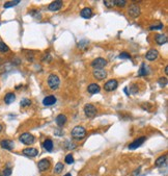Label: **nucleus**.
I'll return each instance as SVG.
<instances>
[{
    "mask_svg": "<svg viewBox=\"0 0 168 176\" xmlns=\"http://www.w3.org/2000/svg\"><path fill=\"white\" fill-rule=\"evenodd\" d=\"M67 116L64 114H59L58 116L56 117V124L59 126V127H62L64 125H65V123H67Z\"/></svg>",
    "mask_w": 168,
    "mask_h": 176,
    "instance_id": "f3484780",
    "label": "nucleus"
},
{
    "mask_svg": "<svg viewBox=\"0 0 168 176\" xmlns=\"http://www.w3.org/2000/svg\"><path fill=\"white\" fill-rule=\"evenodd\" d=\"M0 146L3 149H6V150H13L15 147V143L12 140H2L0 142Z\"/></svg>",
    "mask_w": 168,
    "mask_h": 176,
    "instance_id": "f8f14e48",
    "label": "nucleus"
},
{
    "mask_svg": "<svg viewBox=\"0 0 168 176\" xmlns=\"http://www.w3.org/2000/svg\"><path fill=\"white\" fill-rule=\"evenodd\" d=\"M104 4L106 5L107 7H112V6H115L113 0H105V1H104Z\"/></svg>",
    "mask_w": 168,
    "mask_h": 176,
    "instance_id": "2f4dec72",
    "label": "nucleus"
},
{
    "mask_svg": "<svg viewBox=\"0 0 168 176\" xmlns=\"http://www.w3.org/2000/svg\"><path fill=\"white\" fill-rule=\"evenodd\" d=\"M84 114L88 118H93L97 115V109L93 104H86L84 106Z\"/></svg>",
    "mask_w": 168,
    "mask_h": 176,
    "instance_id": "39448f33",
    "label": "nucleus"
},
{
    "mask_svg": "<svg viewBox=\"0 0 168 176\" xmlns=\"http://www.w3.org/2000/svg\"><path fill=\"white\" fill-rule=\"evenodd\" d=\"M93 13L90 7H85V9H83L80 12V16L82 18H84V19H89V18L93 17Z\"/></svg>",
    "mask_w": 168,
    "mask_h": 176,
    "instance_id": "2eb2a0df",
    "label": "nucleus"
},
{
    "mask_svg": "<svg viewBox=\"0 0 168 176\" xmlns=\"http://www.w3.org/2000/svg\"><path fill=\"white\" fill-rule=\"evenodd\" d=\"M64 176H72V175H71V173H67V174L64 175Z\"/></svg>",
    "mask_w": 168,
    "mask_h": 176,
    "instance_id": "e433bc0d",
    "label": "nucleus"
},
{
    "mask_svg": "<svg viewBox=\"0 0 168 176\" xmlns=\"http://www.w3.org/2000/svg\"><path fill=\"white\" fill-rule=\"evenodd\" d=\"M145 140H146L145 136H140V138L136 139L135 141L132 142V143L129 145V149H131V150H134V149L138 148V147H140L144 143V142H145Z\"/></svg>",
    "mask_w": 168,
    "mask_h": 176,
    "instance_id": "6e6552de",
    "label": "nucleus"
},
{
    "mask_svg": "<svg viewBox=\"0 0 168 176\" xmlns=\"http://www.w3.org/2000/svg\"><path fill=\"white\" fill-rule=\"evenodd\" d=\"M117 86H119V82H117L116 79H110L105 83L104 89H105V91H107V92H112V91L116 90Z\"/></svg>",
    "mask_w": 168,
    "mask_h": 176,
    "instance_id": "423d86ee",
    "label": "nucleus"
},
{
    "mask_svg": "<svg viewBox=\"0 0 168 176\" xmlns=\"http://www.w3.org/2000/svg\"><path fill=\"white\" fill-rule=\"evenodd\" d=\"M3 176H10L12 175V169L10 168H5L3 170V173H2Z\"/></svg>",
    "mask_w": 168,
    "mask_h": 176,
    "instance_id": "473e14b6",
    "label": "nucleus"
},
{
    "mask_svg": "<svg viewBox=\"0 0 168 176\" xmlns=\"http://www.w3.org/2000/svg\"><path fill=\"white\" fill-rule=\"evenodd\" d=\"M165 74H168V67H165Z\"/></svg>",
    "mask_w": 168,
    "mask_h": 176,
    "instance_id": "c9c22d12",
    "label": "nucleus"
},
{
    "mask_svg": "<svg viewBox=\"0 0 168 176\" xmlns=\"http://www.w3.org/2000/svg\"><path fill=\"white\" fill-rule=\"evenodd\" d=\"M20 105L22 106V107H27V106H30L31 105V101L29 100V99H27V98H24V99H22L20 102Z\"/></svg>",
    "mask_w": 168,
    "mask_h": 176,
    "instance_id": "a878e982",
    "label": "nucleus"
},
{
    "mask_svg": "<svg viewBox=\"0 0 168 176\" xmlns=\"http://www.w3.org/2000/svg\"><path fill=\"white\" fill-rule=\"evenodd\" d=\"M119 59H131V55L128 53V52H122V53L119 54Z\"/></svg>",
    "mask_w": 168,
    "mask_h": 176,
    "instance_id": "c756f323",
    "label": "nucleus"
},
{
    "mask_svg": "<svg viewBox=\"0 0 168 176\" xmlns=\"http://www.w3.org/2000/svg\"><path fill=\"white\" fill-rule=\"evenodd\" d=\"M22 152H23V154H24L25 156H27V157H35L38 154V149L31 148V147H29V148L23 149Z\"/></svg>",
    "mask_w": 168,
    "mask_h": 176,
    "instance_id": "9b49d317",
    "label": "nucleus"
},
{
    "mask_svg": "<svg viewBox=\"0 0 168 176\" xmlns=\"http://www.w3.org/2000/svg\"><path fill=\"white\" fill-rule=\"evenodd\" d=\"M64 166L62 163H57L56 165H55V168H54V172L56 173V174H60L62 171H64Z\"/></svg>",
    "mask_w": 168,
    "mask_h": 176,
    "instance_id": "b1692460",
    "label": "nucleus"
},
{
    "mask_svg": "<svg viewBox=\"0 0 168 176\" xmlns=\"http://www.w3.org/2000/svg\"><path fill=\"white\" fill-rule=\"evenodd\" d=\"M59 85H60V79H59V77L57 75L51 74L48 77V86H49V88L51 89V90H53V91L57 90Z\"/></svg>",
    "mask_w": 168,
    "mask_h": 176,
    "instance_id": "7ed1b4c3",
    "label": "nucleus"
},
{
    "mask_svg": "<svg viewBox=\"0 0 168 176\" xmlns=\"http://www.w3.org/2000/svg\"><path fill=\"white\" fill-rule=\"evenodd\" d=\"M130 92L132 94H136L138 92V89H137V86H136V85H132L130 86Z\"/></svg>",
    "mask_w": 168,
    "mask_h": 176,
    "instance_id": "f704fd0d",
    "label": "nucleus"
},
{
    "mask_svg": "<svg viewBox=\"0 0 168 176\" xmlns=\"http://www.w3.org/2000/svg\"><path fill=\"white\" fill-rule=\"evenodd\" d=\"M158 82H159V85H160V86H165L167 85V78L166 77H161L160 79L158 80Z\"/></svg>",
    "mask_w": 168,
    "mask_h": 176,
    "instance_id": "7c9ffc66",
    "label": "nucleus"
},
{
    "mask_svg": "<svg viewBox=\"0 0 168 176\" xmlns=\"http://www.w3.org/2000/svg\"><path fill=\"white\" fill-rule=\"evenodd\" d=\"M20 3L19 0H16V1H7L4 3V9H9V7H13V6H16V5H18Z\"/></svg>",
    "mask_w": 168,
    "mask_h": 176,
    "instance_id": "393cba45",
    "label": "nucleus"
},
{
    "mask_svg": "<svg viewBox=\"0 0 168 176\" xmlns=\"http://www.w3.org/2000/svg\"><path fill=\"white\" fill-rule=\"evenodd\" d=\"M71 135H72V138L73 139L80 141V140H82L84 136H86V130H85V128L82 127V126H75V127L73 128Z\"/></svg>",
    "mask_w": 168,
    "mask_h": 176,
    "instance_id": "f257e3e1",
    "label": "nucleus"
},
{
    "mask_svg": "<svg viewBox=\"0 0 168 176\" xmlns=\"http://www.w3.org/2000/svg\"><path fill=\"white\" fill-rule=\"evenodd\" d=\"M126 4H127V1H125V0H115L114 1V5L119 7H125Z\"/></svg>",
    "mask_w": 168,
    "mask_h": 176,
    "instance_id": "cd10ccee",
    "label": "nucleus"
},
{
    "mask_svg": "<svg viewBox=\"0 0 168 176\" xmlns=\"http://www.w3.org/2000/svg\"><path fill=\"white\" fill-rule=\"evenodd\" d=\"M1 130H2V125L0 124V132H1Z\"/></svg>",
    "mask_w": 168,
    "mask_h": 176,
    "instance_id": "4c0bfd02",
    "label": "nucleus"
},
{
    "mask_svg": "<svg viewBox=\"0 0 168 176\" xmlns=\"http://www.w3.org/2000/svg\"><path fill=\"white\" fill-rule=\"evenodd\" d=\"M162 28H163V24H161V23H160L159 25L151 26V27H149V29H151V30H157V29H162Z\"/></svg>",
    "mask_w": 168,
    "mask_h": 176,
    "instance_id": "72a5a7b5",
    "label": "nucleus"
},
{
    "mask_svg": "<svg viewBox=\"0 0 168 176\" xmlns=\"http://www.w3.org/2000/svg\"><path fill=\"white\" fill-rule=\"evenodd\" d=\"M107 60L102 57H98V59H93L91 62V67L94 68V70H102L104 67H106Z\"/></svg>",
    "mask_w": 168,
    "mask_h": 176,
    "instance_id": "20e7f679",
    "label": "nucleus"
},
{
    "mask_svg": "<svg viewBox=\"0 0 168 176\" xmlns=\"http://www.w3.org/2000/svg\"><path fill=\"white\" fill-rule=\"evenodd\" d=\"M19 140L21 143H23L24 145H32L35 142V136H32L31 133L25 132V133H22V135L19 136Z\"/></svg>",
    "mask_w": 168,
    "mask_h": 176,
    "instance_id": "f03ea898",
    "label": "nucleus"
},
{
    "mask_svg": "<svg viewBox=\"0 0 168 176\" xmlns=\"http://www.w3.org/2000/svg\"><path fill=\"white\" fill-rule=\"evenodd\" d=\"M156 42L157 44L159 45H163V44H166L167 43V36L165 35H157L156 36Z\"/></svg>",
    "mask_w": 168,
    "mask_h": 176,
    "instance_id": "4be33fe9",
    "label": "nucleus"
},
{
    "mask_svg": "<svg viewBox=\"0 0 168 176\" xmlns=\"http://www.w3.org/2000/svg\"><path fill=\"white\" fill-rule=\"evenodd\" d=\"M61 7H62V2L56 0V1H53L49 4L48 9H49V10H52V12H56V10H60Z\"/></svg>",
    "mask_w": 168,
    "mask_h": 176,
    "instance_id": "dca6fc26",
    "label": "nucleus"
},
{
    "mask_svg": "<svg viewBox=\"0 0 168 176\" xmlns=\"http://www.w3.org/2000/svg\"><path fill=\"white\" fill-rule=\"evenodd\" d=\"M65 163L67 164H69V165H72L73 163H74V157H73V155L72 154H68L67 156H65Z\"/></svg>",
    "mask_w": 168,
    "mask_h": 176,
    "instance_id": "c85d7f7f",
    "label": "nucleus"
},
{
    "mask_svg": "<svg viewBox=\"0 0 168 176\" xmlns=\"http://www.w3.org/2000/svg\"><path fill=\"white\" fill-rule=\"evenodd\" d=\"M158 57H159V52L158 50H156V49H151V50H148L145 54V59L149 60V62H153V60L157 59Z\"/></svg>",
    "mask_w": 168,
    "mask_h": 176,
    "instance_id": "9d476101",
    "label": "nucleus"
},
{
    "mask_svg": "<svg viewBox=\"0 0 168 176\" xmlns=\"http://www.w3.org/2000/svg\"><path fill=\"white\" fill-rule=\"evenodd\" d=\"M9 50V46H7L5 43H3V42H0V52H2V53H5V52H7Z\"/></svg>",
    "mask_w": 168,
    "mask_h": 176,
    "instance_id": "bb28decb",
    "label": "nucleus"
},
{
    "mask_svg": "<svg viewBox=\"0 0 168 176\" xmlns=\"http://www.w3.org/2000/svg\"><path fill=\"white\" fill-rule=\"evenodd\" d=\"M0 42H1V40H0Z\"/></svg>",
    "mask_w": 168,
    "mask_h": 176,
    "instance_id": "ea45409f",
    "label": "nucleus"
},
{
    "mask_svg": "<svg viewBox=\"0 0 168 176\" xmlns=\"http://www.w3.org/2000/svg\"><path fill=\"white\" fill-rule=\"evenodd\" d=\"M56 101H57V99L54 95H49L44 98L43 104L46 106H50V105H53L54 103H56Z\"/></svg>",
    "mask_w": 168,
    "mask_h": 176,
    "instance_id": "ddd939ff",
    "label": "nucleus"
},
{
    "mask_svg": "<svg viewBox=\"0 0 168 176\" xmlns=\"http://www.w3.org/2000/svg\"><path fill=\"white\" fill-rule=\"evenodd\" d=\"M16 100V95L14 93H7L4 97V102L6 104H10L13 103Z\"/></svg>",
    "mask_w": 168,
    "mask_h": 176,
    "instance_id": "412c9836",
    "label": "nucleus"
},
{
    "mask_svg": "<svg viewBox=\"0 0 168 176\" xmlns=\"http://www.w3.org/2000/svg\"><path fill=\"white\" fill-rule=\"evenodd\" d=\"M166 163H167V155H162L156 159L155 165H156V167L160 168V167H163L164 165H166Z\"/></svg>",
    "mask_w": 168,
    "mask_h": 176,
    "instance_id": "a211bd4d",
    "label": "nucleus"
},
{
    "mask_svg": "<svg viewBox=\"0 0 168 176\" xmlns=\"http://www.w3.org/2000/svg\"><path fill=\"white\" fill-rule=\"evenodd\" d=\"M87 91H88V93H90V94H97L101 91V88H100V86L97 85V83H91V85L88 86Z\"/></svg>",
    "mask_w": 168,
    "mask_h": 176,
    "instance_id": "6ab92c4d",
    "label": "nucleus"
},
{
    "mask_svg": "<svg viewBox=\"0 0 168 176\" xmlns=\"http://www.w3.org/2000/svg\"><path fill=\"white\" fill-rule=\"evenodd\" d=\"M93 76L94 78H97L98 80H104L107 77V72L105 70H94L93 71Z\"/></svg>",
    "mask_w": 168,
    "mask_h": 176,
    "instance_id": "4468645a",
    "label": "nucleus"
},
{
    "mask_svg": "<svg viewBox=\"0 0 168 176\" xmlns=\"http://www.w3.org/2000/svg\"><path fill=\"white\" fill-rule=\"evenodd\" d=\"M50 166H51V162H50V159H41L38 164V168L41 172H44V171H46V170H48Z\"/></svg>",
    "mask_w": 168,
    "mask_h": 176,
    "instance_id": "0eeeda50",
    "label": "nucleus"
},
{
    "mask_svg": "<svg viewBox=\"0 0 168 176\" xmlns=\"http://www.w3.org/2000/svg\"><path fill=\"white\" fill-rule=\"evenodd\" d=\"M129 15L134 18L140 15V7H139V5L135 3L131 4L130 7H129Z\"/></svg>",
    "mask_w": 168,
    "mask_h": 176,
    "instance_id": "1a4fd4ad",
    "label": "nucleus"
},
{
    "mask_svg": "<svg viewBox=\"0 0 168 176\" xmlns=\"http://www.w3.org/2000/svg\"><path fill=\"white\" fill-rule=\"evenodd\" d=\"M149 73V68L146 66V64H142L140 69L138 71V76H145Z\"/></svg>",
    "mask_w": 168,
    "mask_h": 176,
    "instance_id": "aec40b11",
    "label": "nucleus"
},
{
    "mask_svg": "<svg viewBox=\"0 0 168 176\" xmlns=\"http://www.w3.org/2000/svg\"><path fill=\"white\" fill-rule=\"evenodd\" d=\"M0 176H3V175H2V173H1V172H0Z\"/></svg>",
    "mask_w": 168,
    "mask_h": 176,
    "instance_id": "58836bf2",
    "label": "nucleus"
},
{
    "mask_svg": "<svg viewBox=\"0 0 168 176\" xmlns=\"http://www.w3.org/2000/svg\"><path fill=\"white\" fill-rule=\"evenodd\" d=\"M43 147L45 149H46L47 151H49V152H51L52 150H53V142H52L51 140H46L44 142V144H43Z\"/></svg>",
    "mask_w": 168,
    "mask_h": 176,
    "instance_id": "5701e85b",
    "label": "nucleus"
}]
</instances>
